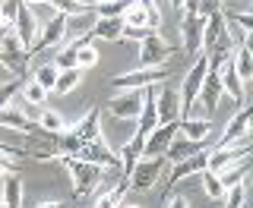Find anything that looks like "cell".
I'll list each match as a JSON object with an SVG mask.
<instances>
[{
	"instance_id": "obj_1",
	"label": "cell",
	"mask_w": 253,
	"mask_h": 208,
	"mask_svg": "<svg viewBox=\"0 0 253 208\" xmlns=\"http://www.w3.org/2000/svg\"><path fill=\"white\" fill-rule=\"evenodd\" d=\"M206 73H209V60H206V54H196L193 63H190V69H187V76L180 79V89H177V95H180V120L190 117V110H193Z\"/></svg>"
},
{
	"instance_id": "obj_2",
	"label": "cell",
	"mask_w": 253,
	"mask_h": 208,
	"mask_svg": "<svg viewBox=\"0 0 253 208\" xmlns=\"http://www.w3.org/2000/svg\"><path fill=\"white\" fill-rule=\"evenodd\" d=\"M60 164L70 171V180H73L76 199H85V196H92L95 189H98V183H101V167L83 161V158H60Z\"/></svg>"
},
{
	"instance_id": "obj_3",
	"label": "cell",
	"mask_w": 253,
	"mask_h": 208,
	"mask_svg": "<svg viewBox=\"0 0 253 208\" xmlns=\"http://www.w3.org/2000/svg\"><path fill=\"white\" fill-rule=\"evenodd\" d=\"M168 67H136V69H126V73H117L111 79L117 92L124 89H152L158 82H168Z\"/></svg>"
},
{
	"instance_id": "obj_4",
	"label": "cell",
	"mask_w": 253,
	"mask_h": 208,
	"mask_svg": "<svg viewBox=\"0 0 253 208\" xmlns=\"http://www.w3.org/2000/svg\"><path fill=\"white\" fill-rule=\"evenodd\" d=\"M241 161H250V142H237V145H215L209 148L206 155V171L212 173H221L228 167L241 164Z\"/></svg>"
},
{
	"instance_id": "obj_5",
	"label": "cell",
	"mask_w": 253,
	"mask_h": 208,
	"mask_svg": "<svg viewBox=\"0 0 253 208\" xmlns=\"http://www.w3.org/2000/svg\"><path fill=\"white\" fill-rule=\"evenodd\" d=\"M165 167H168L165 158H139L133 164V171L126 173V183H130V189H152V186H158Z\"/></svg>"
},
{
	"instance_id": "obj_6",
	"label": "cell",
	"mask_w": 253,
	"mask_h": 208,
	"mask_svg": "<svg viewBox=\"0 0 253 208\" xmlns=\"http://www.w3.org/2000/svg\"><path fill=\"white\" fill-rule=\"evenodd\" d=\"M10 32H13L16 41H19V47L29 54L32 44H35V38H38V16H35V10H32L29 3H19V10H16V19H13Z\"/></svg>"
},
{
	"instance_id": "obj_7",
	"label": "cell",
	"mask_w": 253,
	"mask_h": 208,
	"mask_svg": "<svg viewBox=\"0 0 253 208\" xmlns=\"http://www.w3.org/2000/svg\"><path fill=\"white\" fill-rule=\"evenodd\" d=\"M63 41H67V16L54 13L44 26H38V38H35V44H32L29 54H42L47 47H60Z\"/></svg>"
},
{
	"instance_id": "obj_8",
	"label": "cell",
	"mask_w": 253,
	"mask_h": 208,
	"mask_svg": "<svg viewBox=\"0 0 253 208\" xmlns=\"http://www.w3.org/2000/svg\"><path fill=\"white\" fill-rule=\"evenodd\" d=\"M174 54V44H168L158 32H149L139 41V67H165Z\"/></svg>"
},
{
	"instance_id": "obj_9",
	"label": "cell",
	"mask_w": 253,
	"mask_h": 208,
	"mask_svg": "<svg viewBox=\"0 0 253 208\" xmlns=\"http://www.w3.org/2000/svg\"><path fill=\"white\" fill-rule=\"evenodd\" d=\"M142 110V89H124L108 101V114L114 120H136Z\"/></svg>"
},
{
	"instance_id": "obj_10",
	"label": "cell",
	"mask_w": 253,
	"mask_h": 208,
	"mask_svg": "<svg viewBox=\"0 0 253 208\" xmlns=\"http://www.w3.org/2000/svg\"><path fill=\"white\" fill-rule=\"evenodd\" d=\"M221 82H218V73H206V79H203V89H200V95H196V104H193V110H200V117L206 114V120H209L212 114L218 110V104H221ZM190 110V114H193Z\"/></svg>"
},
{
	"instance_id": "obj_11",
	"label": "cell",
	"mask_w": 253,
	"mask_h": 208,
	"mask_svg": "<svg viewBox=\"0 0 253 208\" xmlns=\"http://www.w3.org/2000/svg\"><path fill=\"white\" fill-rule=\"evenodd\" d=\"M177 139V120L171 123H158L152 133L146 136V145H142V158H165L168 145Z\"/></svg>"
},
{
	"instance_id": "obj_12",
	"label": "cell",
	"mask_w": 253,
	"mask_h": 208,
	"mask_svg": "<svg viewBox=\"0 0 253 208\" xmlns=\"http://www.w3.org/2000/svg\"><path fill=\"white\" fill-rule=\"evenodd\" d=\"M155 114H158V123L180 120V95H177V89H174V85L158 82V92H155Z\"/></svg>"
},
{
	"instance_id": "obj_13",
	"label": "cell",
	"mask_w": 253,
	"mask_h": 208,
	"mask_svg": "<svg viewBox=\"0 0 253 208\" xmlns=\"http://www.w3.org/2000/svg\"><path fill=\"white\" fill-rule=\"evenodd\" d=\"M206 19L196 10H184V19H180V44H184L187 54H200V38H203Z\"/></svg>"
},
{
	"instance_id": "obj_14",
	"label": "cell",
	"mask_w": 253,
	"mask_h": 208,
	"mask_svg": "<svg viewBox=\"0 0 253 208\" xmlns=\"http://www.w3.org/2000/svg\"><path fill=\"white\" fill-rule=\"evenodd\" d=\"M250 107H237V114L225 123V136H221L218 145H237V142H250Z\"/></svg>"
},
{
	"instance_id": "obj_15",
	"label": "cell",
	"mask_w": 253,
	"mask_h": 208,
	"mask_svg": "<svg viewBox=\"0 0 253 208\" xmlns=\"http://www.w3.org/2000/svg\"><path fill=\"white\" fill-rule=\"evenodd\" d=\"M67 130L73 133L76 139L83 142V145H89V142H98L101 136H105V133H101V117H98V107H89V110H85V114L79 117L73 126H67Z\"/></svg>"
},
{
	"instance_id": "obj_16",
	"label": "cell",
	"mask_w": 253,
	"mask_h": 208,
	"mask_svg": "<svg viewBox=\"0 0 253 208\" xmlns=\"http://www.w3.org/2000/svg\"><path fill=\"white\" fill-rule=\"evenodd\" d=\"M83 161H89L95 167H101V171H121V161H117V155L105 145V136H101L98 142H89V145L83 148Z\"/></svg>"
},
{
	"instance_id": "obj_17",
	"label": "cell",
	"mask_w": 253,
	"mask_h": 208,
	"mask_svg": "<svg viewBox=\"0 0 253 208\" xmlns=\"http://www.w3.org/2000/svg\"><path fill=\"white\" fill-rule=\"evenodd\" d=\"M206 155H209V145H206V148H200V151H196V155L184 158V161L171 164L168 183L174 186V183H180V180H187V177H196V173H203V171H206Z\"/></svg>"
},
{
	"instance_id": "obj_18",
	"label": "cell",
	"mask_w": 253,
	"mask_h": 208,
	"mask_svg": "<svg viewBox=\"0 0 253 208\" xmlns=\"http://www.w3.org/2000/svg\"><path fill=\"white\" fill-rule=\"evenodd\" d=\"M177 133L184 136V139H190V142L209 145V139H212V120H206V117H184V120H177Z\"/></svg>"
},
{
	"instance_id": "obj_19",
	"label": "cell",
	"mask_w": 253,
	"mask_h": 208,
	"mask_svg": "<svg viewBox=\"0 0 253 208\" xmlns=\"http://www.w3.org/2000/svg\"><path fill=\"white\" fill-rule=\"evenodd\" d=\"M218 82H221V95H228L237 107H244V98H247V92H244V82L237 79L234 73V63L228 60V63H221V69H218Z\"/></svg>"
},
{
	"instance_id": "obj_20",
	"label": "cell",
	"mask_w": 253,
	"mask_h": 208,
	"mask_svg": "<svg viewBox=\"0 0 253 208\" xmlns=\"http://www.w3.org/2000/svg\"><path fill=\"white\" fill-rule=\"evenodd\" d=\"M0 130H10V133H38L35 120H29L19 107H3L0 110Z\"/></svg>"
},
{
	"instance_id": "obj_21",
	"label": "cell",
	"mask_w": 253,
	"mask_h": 208,
	"mask_svg": "<svg viewBox=\"0 0 253 208\" xmlns=\"http://www.w3.org/2000/svg\"><path fill=\"white\" fill-rule=\"evenodd\" d=\"M221 38H225V19H221V13L206 16V29H203V38H200V54H209Z\"/></svg>"
},
{
	"instance_id": "obj_22",
	"label": "cell",
	"mask_w": 253,
	"mask_h": 208,
	"mask_svg": "<svg viewBox=\"0 0 253 208\" xmlns=\"http://www.w3.org/2000/svg\"><path fill=\"white\" fill-rule=\"evenodd\" d=\"M231 63H234L237 79H241V82L247 85L250 79H253V47H250V41H244V44H237V47H234Z\"/></svg>"
},
{
	"instance_id": "obj_23",
	"label": "cell",
	"mask_w": 253,
	"mask_h": 208,
	"mask_svg": "<svg viewBox=\"0 0 253 208\" xmlns=\"http://www.w3.org/2000/svg\"><path fill=\"white\" fill-rule=\"evenodd\" d=\"M142 145H146V136H139V133H133V139L126 142V145L121 148V155H117V161H121V173H124V180H126V173L133 171V164L142 158Z\"/></svg>"
},
{
	"instance_id": "obj_24",
	"label": "cell",
	"mask_w": 253,
	"mask_h": 208,
	"mask_svg": "<svg viewBox=\"0 0 253 208\" xmlns=\"http://www.w3.org/2000/svg\"><path fill=\"white\" fill-rule=\"evenodd\" d=\"M89 38H101V41H121L124 38V19H95Z\"/></svg>"
},
{
	"instance_id": "obj_25",
	"label": "cell",
	"mask_w": 253,
	"mask_h": 208,
	"mask_svg": "<svg viewBox=\"0 0 253 208\" xmlns=\"http://www.w3.org/2000/svg\"><path fill=\"white\" fill-rule=\"evenodd\" d=\"M38 130L47 133V136H60V133H67V120H63L60 110H38Z\"/></svg>"
},
{
	"instance_id": "obj_26",
	"label": "cell",
	"mask_w": 253,
	"mask_h": 208,
	"mask_svg": "<svg viewBox=\"0 0 253 208\" xmlns=\"http://www.w3.org/2000/svg\"><path fill=\"white\" fill-rule=\"evenodd\" d=\"M200 148H206V145H200V142H190V139H174L171 145H168V151H165V161H168V164H177V161H184V158L196 155Z\"/></svg>"
},
{
	"instance_id": "obj_27",
	"label": "cell",
	"mask_w": 253,
	"mask_h": 208,
	"mask_svg": "<svg viewBox=\"0 0 253 208\" xmlns=\"http://www.w3.org/2000/svg\"><path fill=\"white\" fill-rule=\"evenodd\" d=\"M95 6L92 10H85V13H76V16H67V38L70 35H89L92 26H95Z\"/></svg>"
},
{
	"instance_id": "obj_28",
	"label": "cell",
	"mask_w": 253,
	"mask_h": 208,
	"mask_svg": "<svg viewBox=\"0 0 253 208\" xmlns=\"http://www.w3.org/2000/svg\"><path fill=\"white\" fill-rule=\"evenodd\" d=\"M95 63H98V51H95L92 38L85 35V38H83V44H79V47H76V54H73V67L85 73V69H92V67H95Z\"/></svg>"
},
{
	"instance_id": "obj_29",
	"label": "cell",
	"mask_w": 253,
	"mask_h": 208,
	"mask_svg": "<svg viewBox=\"0 0 253 208\" xmlns=\"http://www.w3.org/2000/svg\"><path fill=\"white\" fill-rule=\"evenodd\" d=\"M83 69H60L57 82H54V95H70L76 85H83Z\"/></svg>"
},
{
	"instance_id": "obj_30",
	"label": "cell",
	"mask_w": 253,
	"mask_h": 208,
	"mask_svg": "<svg viewBox=\"0 0 253 208\" xmlns=\"http://www.w3.org/2000/svg\"><path fill=\"white\" fill-rule=\"evenodd\" d=\"M124 189H126V180L114 189H98L95 196V208H121L124 205Z\"/></svg>"
},
{
	"instance_id": "obj_31",
	"label": "cell",
	"mask_w": 253,
	"mask_h": 208,
	"mask_svg": "<svg viewBox=\"0 0 253 208\" xmlns=\"http://www.w3.org/2000/svg\"><path fill=\"white\" fill-rule=\"evenodd\" d=\"M221 19L228 22V26H234V29H241L244 35H250L253 32V16L250 13H241V10H228V6H221Z\"/></svg>"
},
{
	"instance_id": "obj_32",
	"label": "cell",
	"mask_w": 253,
	"mask_h": 208,
	"mask_svg": "<svg viewBox=\"0 0 253 208\" xmlns=\"http://www.w3.org/2000/svg\"><path fill=\"white\" fill-rule=\"evenodd\" d=\"M29 60H32V54H3V51H0V67L10 69L13 76H26Z\"/></svg>"
},
{
	"instance_id": "obj_33",
	"label": "cell",
	"mask_w": 253,
	"mask_h": 208,
	"mask_svg": "<svg viewBox=\"0 0 253 208\" xmlns=\"http://www.w3.org/2000/svg\"><path fill=\"white\" fill-rule=\"evenodd\" d=\"M44 3H51V10L60 13V16H76V13L92 10L89 0H44Z\"/></svg>"
},
{
	"instance_id": "obj_34",
	"label": "cell",
	"mask_w": 253,
	"mask_h": 208,
	"mask_svg": "<svg viewBox=\"0 0 253 208\" xmlns=\"http://www.w3.org/2000/svg\"><path fill=\"white\" fill-rule=\"evenodd\" d=\"M57 73H60V69L54 67V63H42V67L35 69V76H32V82L42 85V89L51 95V92H54V82H57Z\"/></svg>"
},
{
	"instance_id": "obj_35",
	"label": "cell",
	"mask_w": 253,
	"mask_h": 208,
	"mask_svg": "<svg viewBox=\"0 0 253 208\" xmlns=\"http://www.w3.org/2000/svg\"><path fill=\"white\" fill-rule=\"evenodd\" d=\"M133 3H136V0H114V3L95 6V16H98V19H124V13L130 10Z\"/></svg>"
},
{
	"instance_id": "obj_36",
	"label": "cell",
	"mask_w": 253,
	"mask_h": 208,
	"mask_svg": "<svg viewBox=\"0 0 253 208\" xmlns=\"http://www.w3.org/2000/svg\"><path fill=\"white\" fill-rule=\"evenodd\" d=\"M124 26L126 29H149V16H146V6H142V0L130 6V10L124 13Z\"/></svg>"
},
{
	"instance_id": "obj_37",
	"label": "cell",
	"mask_w": 253,
	"mask_h": 208,
	"mask_svg": "<svg viewBox=\"0 0 253 208\" xmlns=\"http://www.w3.org/2000/svg\"><path fill=\"white\" fill-rule=\"evenodd\" d=\"M247 173H250V161H241V164H234V167H228V171H221L218 173V180H221V186H234V183H244L247 180Z\"/></svg>"
},
{
	"instance_id": "obj_38",
	"label": "cell",
	"mask_w": 253,
	"mask_h": 208,
	"mask_svg": "<svg viewBox=\"0 0 253 208\" xmlns=\"http://www.w3.org/2000/svg\"><path fill=\"white\" fill-rule=\"evenodd\" d=\"M19 95H22V101H26L29 107H44V101H47V92L42 89V85H35L32 79L19 89Z\"/></svg>"
},
{
	"instance_id": "obj_39",
	"label": "cell",
	"mask_w": 253,
	"mask_h": 208,
	"mask_svg": "<svg viewBox=\"0 0 253 208\" xmlns=\"http://www.w3.org/2000/svg\"><path fill=\"white\" fill-rule=\"evenodd\" d=\"M221 199H225V208H244V205H247V180L228 186Z\"/></svg>"
},
{
	"instance_id": "obj_40",
	"label": "cell",
	"mask_w": 253,
	"mask_h": 208,
	"mask_svg": "<svg viewBox=\"0 0 253 208\" xmlns=\"http://www.w3.org/2000/svg\"><path fill=\"white\" fill-rule=\"evenodd\" d=\"M203 193L209 196V199H221V196H225V186H221L218 173H212V171H203Z\"/></svg>"
},
{
	"instance_id": "obj_41",
	"label": "cell",
	"mask_w": 253,
	"mask_h": 208,
	"mask_svg": "<svg viewBox=\"0 0 253 208\" xmlns=\"http://www.w3.org/2000/svg\"><path fill=\"white\" fill-rule=\"evenodd\" d=\"M19 89H22V82H16V79L0 85V110H3V107H13V101L19 98Z\"/></svg>"
},
{
	"instance_id": "obj_42",
	"label": "cell",
	"mask_w": 253,
	"mask_h": 208,
	"mask_svg": "<svg viewBox=\"0 0 253 208\" xmlns=\"http://www.w3.org/2000/svg\"><path fill=\"white\" fill-rule=\"evenodd\" d=\"M218 10H221V0H200V3H196V13H200L203 19L212 16V13H218Z\"/></svg>"
},
{
	"instance_id": "obj_43",
	"label": "cell",
	"mask_w": 253,
	"mask_h": 208,
	"mask_svg": "<svg viewBox=\"0 0 253 208\" xmlns=\"http://www.w3.org/2000/svg\"><path fill=\"white\" fill-rule=\"evenodd\" d=\"M149 32H155V29H126L124 26V38H126V41H142Z\"/></svg>"
},
{
	"instance_id": "obj_44",
	"label": "cell",
	"mask_w": 253,
	"mask_h": 208,
	"mask_svg": "<svg viewBox=\"0 0 253 208\" xmlns=\"http://www.w3.org/2000/svg\"><path fill=\"white\" fill-rule=\"evenodd\" d=\"M165 208H190V202H187V196H168V205H165Z\"/></svg>"
},
{
	"instance_id": "obj_45",
	"label": "cell",
	"mask_w": 253,
	"mask_h": 208,
	"mask_svg": "<svg viewBox=\"0 0 253 208\" xmlns=\"http://www.w3.org/2000/svg\"><path fill=\"white\" fill-rule=\"evenodd\" d=\"M35 208H67V202H60V199H54V202H38Z\"/></svg>"
},
{
	"instance_id": "obj_46",
	"label": "cell",
	"mask_w": 253,
	"mask_h": 208,
	"mask_svg": "<svg viewBox=\"0 0 253 208\" xmlns=\"http://www.w3.org/2000/svg\"><path fill=\"white\" fill-rule=\"evenodd\" d=\"M168 3L174 6V10H184V3H187V0H168Z\"/></svg>"
},
{
	"instance_id": "obj_47",
	"label": "cell",
	"mask_w": 253,
	"mask_h": 208,
	"mask_svg": "<svg viewBox=\"0 0 253 208\" xmlns=\"http://www.w3.org/2000/svg\"><path fill=\"white\" fill-rule=\"evenodd\" d=\"M105 3H114V0H95L92 6H105Z\"/></svg>"
},
{
	"instance_id": "obj_48",
	"label": "cell",
	"mask_w": 253,
	"mask_h": 208,
	"mask_svg": "<svg viewBox=\"0 0 253 208\" xmlns=\"http://www.w3.org/2000/svg\"><path fill=\"white\" fill-rule=\"evenodd\" d=\"M121 208H139V205H121Z\"/></svg>"
},
{
	"instance_id": "obj_49",
	"label": "cell",
	"mask_w": 253,
	"mask_h": 208,
	"mask_svg": "<svg viewBox=\"0 0 253 208\" xmlns=\"http://www.w3.org/2000/svg\"><path fill=\"white\" fill-rule=\"evenodd\" d=\"M0 29H10V26H3V19H0Z\"/></svg>"
},
{
	"instance_id": "obj_50",
	"label": "cell",
	"mask_w": 253,
	"mask_h": 208,
	"mask_svg": "<svg viewBox=\"0 0 253 208\" xmlns=\"http://www.w3.org/2000/svg\"><path fill=\"white\" fill-rule=\"evenodd\" d=\"M0 208H3V205H0Z\"/></svg>"
}]
</instances>
